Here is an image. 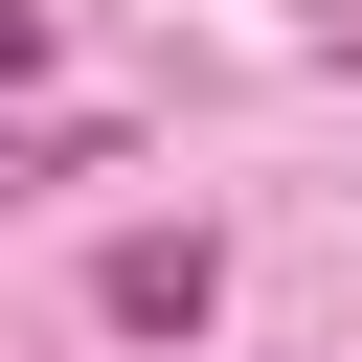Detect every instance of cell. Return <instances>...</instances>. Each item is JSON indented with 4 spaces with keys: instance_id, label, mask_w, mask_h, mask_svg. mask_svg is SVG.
<instances>
[{
    "instance_id": "cell-1",
    "label": "cell",
    "mask_w": 362,
    "mask_h": 362,
    "mask_svg": "<svg viewBox=\"0 0 362 362\" xmlns=\"http://www.w3.org/2000/svg\"><path fill=\"white\" fill-rule=\"evenodd\" d=\"M204 294H226V272H204V226H136V249L90 272V317H113V339H204Z\"/></svg>"
}]
</instances>
